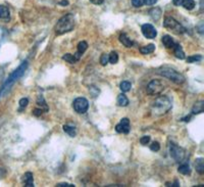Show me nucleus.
<instances>
[{
	"label": "nucleus",
	"mask_w": 204,
	"mask_h": 187,
	"mask_svg": "<svg viewBox=\"0 0 204 187\" xmlns=\"http://www.w3.org/2000/svg\"><path fill=\"white\" fill-rule=\"evenodd\" d=\"M62 60L67 61V62H70V64H75V62H77V60L75 58V56L71 53H65L62 56Z\"/></svg>",
	"instance_id": "27"
},
{
	"label": "nucleus",
	"mask_w": 204,
	"mask_h": 187,
	"mask_svg": "<svg viewBox=\"0 0 204 187\" xmlns=\"http://www.w3.org/2000/svg\"><path fill=\"white\" fill-rule=\"evenodd\" d=\"M18 103H20V106H21V107H26L27 106H28L29 100H28V98H22Z\"/></svg>",
	"instance_id": "35"
},
{
	"label": "nucleus",
	"mask_w": 204,
	"mask_h": 187,
	"mask_svg": "<svg viewBox=\"0 0 204 187\" xmlns=\"http://www.w3.org/2000/svg\"><path fill=\"white\" fill-rule=\"evenodd\" d=\"M178 172L180 174H183V175H190L191 174V169L189 165H187V164H183V165H181L178 169Z\"/></svg>",
	"instance_id": "20"
},
{
	"label": "nucleus",
	"mask_w": 204,
	"mask_h": 187,
	"mask_svg": "<svg viewBox=\"0 0 204 187\" xmlns=\"http://www.w3.org/2000/svg\"><path fill=\"white\" fill-rule=\"evenodd\" d=\"M87 48H88V44H87L86 41H82V42H80V43L78 44V51L80 53L83 54L87 50Z\"/></svg>",
	"instance_id": "28"
},
{
	"label": "nucleus",
	"mask_w": 204,
	"mask_h": 187,
	"mask_svg": "<svg viewBox=\"0 0 204 187\" xmlns=\"http://www.w3.org/2000/svg\"><path fill=\"white\" fill-rule=\"evenodd\" d=\"M117 106H127L129 104L128 97H127L125 94H120L117 96Z\"/></svg>",
	"instance_id": "17"
},
{
	"label": "nucleus",
	"mask_w": 204,
	"mask_h": 187,
	"mask_svg": "<svg viewBox=\"0 0 204 187\" xmlns=\"http://www.w3.org/2000/svg\"><path fill=\"white\" fill-rule=\"evenodd\" d=\"M22 182L25 183V186L27 187H34V177L31 172H27L22 176Z\"/></svg>",
	"instance_id": "11"
},
{
	"label": "nucleus",
	"mask_w": 204,
	"mask_h": 187,
	"mask_svg": "<svg viewBox=\"0 0 204 187\" xmlns=\"http://www.w3.org/2000/svg\"><path fill=\"white\" fill-rule=\"evenodd\" d=\"M42 114H43V110H42V108H35V110L33 111V115L35 117H40Z\"/></svg>",
	"instance_id": "36"
},
{
	"label": "nucleus",
	"mask_w": 204,
	"mask_h": 187,
	"mask_svg": "<svg viewBox=\"0 0 204 187\" xmlns=\"http://www.w3.org/2000/svg\"><path fill=\"white\" fill-rule=\"evenodd\" d=\"M75 185L72 184H68V183H58L57 187H74Z\"/></svg>",
	"instance_id": "38"
},
{
	"label": "nucleus",
	"mask_w": 204,
	"mask_h": 187,
	"mask_svg": "<svg viewBox=\"0 0 204 187\" xmlns=\"http://www.w3.org/2000/svg\"><path fill=\"white\" fill-rule=\"evenodd\" d=\"M202 26H203L202 23H201V24H200V26H198V28H199L198 32H199V33H201V34L203 33V27H202Z\"/></svg>",
	"instance_id": "42"
},
{
	"label": "nucleus",
	"mask_w": 204,
	"mask_h": 187,
	"mask_svg": "<svg viewBox=\"0 0 204 187\" xmlns=\"http://www.w3.org/2000/svg\"><path fill=\"white\" fill-rule=\"evenodd\" d=\"M63 131L65 133H67L71 137H75L77 135V131H76V128L75 127H72V126H68V125H64L63 126Z\"/></svg>",
	"instance_id": "22"
},
{
	"label": "nucleus",
	"mask_w": 204,
	"mask_h": 187,
	"mask_svg": "<svg viewBox=\"0 0 204 187\" xmlns=\"http://www.w3.org/2000/svg\"><path fill=\"white\" fill-rule=\"evenodd\" d=\"M100 64L101 65H106L108 64V54L103 53L101 56H100Z\"/></svg>",
	"instance_id": "30"
},
{
	"label": "nucleus",
	"mask_w": 204,
	"mask_h": 187,
	"mask_svg": "<svg viewBox=\"0 0 204 187\" xmlns=\"http://www.w3.org/2000/svg\"><path fill=\"white\" fill-rule=\"evenodd\" d=\"M158 74L161 76H163L165 78H167L171 81L175 82L177 84H183L185 82V77L182 75V74L178 73L177 71L172 69H162L159 70Z\"/></svg>",
	"instance_id": "4"
},
{
	"label": "nucleus",
	"mask_w": 204,
	"mask_h": 187,
	"mask_svg": "<svg viewBox=\"0 0 204 187\" xmlns=\"http://www.w3.org/2000/svg\"><path fill=\"white\" fill-rule=\"evenodd\" d=\"M150 142V136L146 135V136H143V137H141L140 139V143L142 145H147V144Z\"/></svg>",
	"instance_id": "33"
},
{
	"label": "nucleus",
	"mask_w": 204,
	"mask_h": 187,
	"mask_svg": "<svg viewBox=\"0 0 204 187\" xmlns=\"http://www.w3.org/2000/svg\"><path fill=\"white\" fill-rule=\"evenodd\" d=\"M132 4L135 7H141L144 5V0H132Z\"/></svg>",
	"instance_id": "34"
},
{
	"label": "nucleus",
	"mask_w": 204,
	"mask_h": 187,
	"mask_svg": "<svg viewBox=\"0 0 204 187\" xmlns=\"http://www.w3.org/2000/svg\"><path fill=\"white\" fill-rule=\"evenodd\" d=\"M37 104H38V106H41L42 110H43V108H44V111H45V112H47V111H48V106H47V104H46V102H45L44 97L42 96V95H39V96H38Z\"/></svg>",
	"instance_id": "24"
},
{
	"label": "nucleus",
	"mask_w": 204,
	"mask_h": 187,
	"mask_svg": "<svg viewBox=\"0 0 204 187\" xmlns=\"http://www.w3.org/2000/svg\"><path fill=\"white\" fill-rule=\"evenodd\" d=\"M163 85L159 80H153L147 85V93L150 95H156L163 90Z\"/></svg>",
	"instance_id": "8"
},
{
	"label": "nucleus",
	"mask_w": 204,
	"mask_h": 187,
	"mask_svg": "<svg viewBox=\"0 0 204 187\" xmlns=\"http://www.w3.org/2000/svg\"><path fill=\"white\" fill-rule=\"evenodd\" d=\"M163 27L168 30L172 31L176 34H183L185 33V28L180 23L172 17H167L163 21Z\"/></svg>",
	"instance_id": "5"
},
{
	"label": "nucleus",
	"mask_w": 204,
	"mask_h": 187,
	"mask_svg": "<svg viewBox=\"0 0 204 187\" xmlns=\"http://www.w3.org/2000/svg\"><path fill=\"white\" fill-rule=\"evenodd\" d=\"M75 26V18L72 14H67L62 17L55 26V33L57 35H61L64 33H67L74 29Z\"/></svg>",
	"instance_id": "2"
},
{
	"label": "nucleus",
	"mask_w": 204,
	"mask_h": 187,
	"mask_svg": "<svg viewBox=\"0 0 204 187\" xmlns=\"http://www.w3.org/2000/svg\"><path fill=\"white\" fill-rule=\"evenodd\" d=\"M150 15H151V18L154 21H158L161 17V9L158 8V7H155V8L150 10Z\"/></svg>",
	"instance_id": "21"
},
{
	"label": "nucleus",
	"mask_w": 204,
	"mask_h": 187,
	"mask_svg": "<svg viewBox=\"0 0 204 187\" xmlns=\"http://www.w3.org/2000/svg\"><path fill=\"white\" fill-rule=\"evenodd\" d=\"M59 4L62 5V6H67L68 5V1H67V0H61V1L59 2Z\"/></svg>",
	"instance_id": "41"
},
{
	"label": "nucleus",
	"mask_w": 204,
	"mask_h": 187,
	"mask_svg": "<svg viewBox=\"0 0 204 187\" xmlns=\"http://www.w3.org/2000/svg\"><path fill=\"white\" fill-rule=\"evenodd\" d=\"M182 6L184 8H186L188 10H192L195 8L196 3L194 0H183L182 1Z\"/></svg>",
	"instance_id": "18"
},
{
	"label": "nucleus",
	"mask_w": 204,
	"mask_h": 187,
	"mask_svg": "<svg viewBox=\"0 0 204 187\" xmlns=\"http://www.w3.org/2000/svg\"><path fill=\"white\" fill-rule=\"evenodd\" d=\"M108 61L112 65L117 64V62L118 61V54L115 51H111L108 54Z\"/></svg>",
	"instance_id": "25"
},
{
	"label": "nucleus",
	"mask_w": 204,
	"mask_h": 187,
	"mask_svg": "<svg viewBox=\"0 0 204 187\" xmlns=\"http://www.w3.org/2000/svg\"><path fill=\"white\" fill-rule=\"evenodd\" d=\"M203 112V101H199V102L195 103L193 108H192V112L193 114H201Z\"/></svg>",
	"instance_id": "23"
},
{
	"label": "nucleus",
	"mask_w": 204,
	"mask_h": 187,
	"mask_svg": "<svg viewBox=\"0 0 204 187\" xmlns=\"http://www.w3.org/2000/svg\"><path fill=\"white\" fill-rule=\"evenodd\" d=\"M195 168H196V171H197L200 175L204 174V158H199L196 159Z\"/></svg>",
	"instance_id": "15"
},
{
	"label": "nucleus",
	"mask_w": 204,
	"mask_h": 187,
	"mask_svg": "<svg viewBox=\"0 0 204 187\" xmlns=\"http://www.w3.org/2000/svg\"><path fill=\"white\" fill-rule=\"evenodd\" d=\"M89 91H90V94L92 95V97H96V96H98L99 94V89L98 88H96L95 86H91L89 88Z\"/></svg>",
	"instance_id": "31"
},
{
	"label": "nucleus",
	"mask_w": 204,
	"mask_h": 187,
	"mask_svg": "<svg viewBox=\"0 0 204 187\" xmlns=\"http://www.w3.org/2000/svg\"><path fill=\"white\" fill-rule=\"evenodd\" d=\"M157 2V0H144V4L146 5H153Z\"/></svg>",
	"instance_id": "37"
},
{
	"label": "nucleus",
	"mask_w": 204,
	"mask_h": 187,
	"mask_svg": "<svg viewBox=\"0 0 204 187\" xmlns=\"http://www.w3.org/2000/svg\"><path fill=\"white\" fill-rule=\"evenodd\" d=\"M27 67H28V62L25 61L24 64H22L20 67H18L15 71L11 74V75L8 77V79L6 80V82L4 83V85L2 86V89L0 90V96H2L3 93H5L7 91V89H9L11 85H13V83L15 81L18 80V78H21L22 76V74L25 73Z\"/></svg>",
	"instance_id": "3"
},
{
	"label": "nucleus",
	"mask_w": 204,
	"mask_h": 187,
	"mask_svg": "<svg viewBox=\"0 0 204 187\" xmlns=\"http://www.w3.org/2000/svg\"><path fill=\"white\" fill-rule=\"evenodd\" d=\"M169 153H171V157L175 159L176 162H182L185 158V150L180 147L179 145H177L175 143H171L169 146Z\"/></svg>",
	"instance_id": "7"
},
{
	"label": "nucleus",
	"mask_w": 204,
	"mask_h": 187,
	"mask_svg": "<svg viewBox=\"0 0 204 187\" xmlns=\"http://www.w3.org/2000/svg\"><path fill=\"white\" fill-rule=\"evenodd\" d=\"M161 41H162L163 45L167 48H172V47H174V45H175L174 40H172V38L169 36V35H164Z\"/></svg>",
	"instance_id": "14"
},
{
	"label": "nucleus",
	"mask_w": 204,
	"mask_h": 187,
	"mask_svg": "<svg viewBox=\"0 0 204 187\" xmlns=\"http://www.w3.org/2000/svg\"><path fill=\"white\" fill-rule=\"evenodd\" d=\"M150 149H151L152 151H158L160 149V144L157 141H154L151 145H150Z\"/></svg>",
	"instance_id": "32"
},
{
	"label": "nucleus",
	"mask_w": 204,
	"mask_h": 187,
	"mask_svg": "<svg viewBox=\"0 0 204 187\" xmlns=\"http://www.w3.org/2000/svg\"><path fill=\"white\" fill-rule=\"evenodd\" d=\"M118 39H120L121 43L122 45H125L126 47H132V46L134 45V42L131 40V38H129L126 34H121Z\"/></svg>",
	"instance_id": "13"
},
{
	"label": "nucleus",
	"mask_w": 204,
	"mask_h": 187,
	"mask_svg": "<svg viewBox=\"0 0 204 187\" xmlns=\"http://www.w3.org/2000/svg\"><path fill=\"white\" fill-rule=\"evenodd\" d=\"M154 50H155V45L154 44H148L146 46H143V47H141L140 48V52L142 54H144V55H146V54L152 53Z\"/></svg>",
	"instance_id": "16"
},
{
	"label": "nucleus",
	"mask_w": 204,
	"mask_h": 187,
	"mask_svg": "<svg viewBox=\"0 0 204 187\" xmlns=\"http://www.w3.org/2000/svg\"><path fill=\"white\" fill-rule=\"evenodd\" d=\"M202 60V56L201 55H193V56H189L187 58V61L189 64H193V62H197L200 61Z\"/></svg>",
	"instance_id": "29"
},
{
	"label": "nucleus",
	"mask_w": 204,
	"mask_h": 187,
	"mask_svg": "<svg viewBox=\"0 0 204 187\" xmlns=\"http://www.w3.org/2000/svg\"><path fill=\"white\" fill-rule=\"evenodd\" d=\"M72 106H74V110L78 114H85L89 108V101L85 97H78L74 100Z\"/></svg>",
	"instance_id": "6"
},
{
	"label": "nucleus",
	"mask_w": 204,
	"mask_h": 187,
	"mask_svg": "<svg viewBox=\"0 0 204 187\" xmlns=\"http://www.w3.org/2000/svg\"><path fill=\"white\" fill-rule=\"evenodd\" d=\"M92 3H94V4H102L103 2H104V0H90Z\"/></svg>",
	"instance_id": "40"
},
{
	"label": "nucleus",
	"mask_w": 204,
	"mask_h": 187,
	"mask_svg": "<svg viewBox=\"0 0 204 187\" xmlns=\"http://www.w3.org/2000/svg\"><path fill=\"white\" fill-rule=\"evenodd\" d=\"M172 107L171 100L167 96H159L152 104V114L154 116H161L167 112Z\"/></svg>",
	"instance_id": "1"
},
{
	"label": "nucleus",
	"mask_w": 204,
	"mask_h": 187,
	"mask_svg": "<svg viewBox=\"0 0 204 187\" xmlns=\"http://www.w3.org/2000/svg\"><path fill=\"white\" fill-rule=\"evenodd\" d=\"M131 87H132V85H131L130 82L128 81H124V82H122L121 85H120V88H121V90L122 92H128L131 90Z\"/></svg>",
	"instance_id": "26"
},
{
	"label": "nucleus",
	"mask_w": 204,
	"mask_h": 187,
	"mask_svg": "<svg viewBox=\"0 0 204 187\" xmlns=\"http://www.w3.org/2000/svg\"><path fill=\"white\" fill-rule=\"evenodd\" d=\"M182 1L183 0H172V3H174V5L176 6H180V5H182Z\"/></svg>",
	"instance_id": "39"
},
{
	"label": "nucleus",
	"mask_w": 204,
	"mask_h": 187,
	"mask_svg": "<svg viewBox=\"0 0 204 187\" xmlns=\"http://www.w3.org/2000/svg\"><path fill=\"white\" fill-rule=\"evenodd\" d=\"M0 18H3V19L9 18V9L5 5H0Z\"/></svg>",
	"instance_id": "19"
},
{
	"label": "nucleus",
	"mask_w": 204,
	"mask_h": 187,
	"mask_svg": "<svg viewBox=\"0 0 204 187\" xmlns=\"http://www.w3.org/2000/svg\"><path fill=\"white\" fill-rule=\"evenodd\" d=\"M172 49H174V54H175V56L177 58H179V60H184V58L186 57V56H185V52H184V50L182 48V46H181L180 44L175 43Z\"/></svg>",
	"instance_id": "12"
},
{
	"label": "nucleus",
	"mask_w": 204,
	"mask_h": 187,
	"mask_svg": "<svg viewBox=\"0 0 204 187\" xmlns=\"http://www.w3.org/2000/svg\"><path fill=\"white\" fill-rule=\"evenodd\" d=\"M115 131H117V133L128 134L130 132V121H129V119H127V118L122 119L121 123L115 126Z\"/></svg>",
	"instance_id": "10"
},
{
	"label": "nucleus",
	"mask_w": 204,
	"mask_h": 187,
	"mask_svg": "<svg viewBox=\"0 0 204 187\" xmlns=\"http://www.w3.org/2000/svg\"><path fill=\"white\" fill-rule=\"evenodd\" d=\"M142 33L147 39H154L157 36V31L156 29L150 24H144L141 27Z\"/></svg>",
	"instance_id": "9"
}]
</instances>
